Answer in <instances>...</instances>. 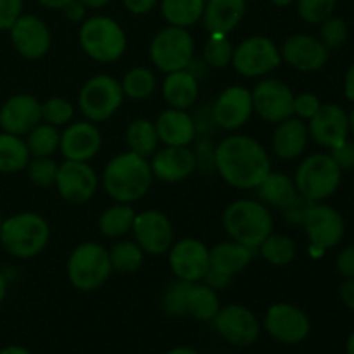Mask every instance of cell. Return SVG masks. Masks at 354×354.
<instances>
[{
  "label": "cell",
  "mask_w": 354,
  "mask_h": 354,
  "mask_svg": "<svg viewBox=\"0 0 354 354\" xmlns=\"http://www.w3.org/2000/svg\"><path fill=\"white\" fill-rule=\"evenodd\" d=\"M102 147V135L92 121H71L61 131L59 152L69 161H86L95 158Z\"/></svg>",
  "instance_id": "44dd1931"
},
{
  "label": "cell",
  "mask_w": 354,
  "mask_h": 354,
  "mask_svg": "<svg viewBox=\"0 0 354 354\" xmlns=\"http://www.w3.org/2000/svg\"><path fill=\"white\" fill-rule=\"evenodd\" d=\"M306 124L310 138L325 149L335 147L349 135L348 113L339 104H322L317 114L308 120Z\"/></svg>",
  "instance_id": "603a6c76"
},
{
  "label": "cell",
  "mask_w": 354,
  "mask_h": 354,
  "mask_svg": "<svg viewBox=\"0 0 354 354\" xmlns=\"http://www.w3.org/2000/svg\"><path fill=\"white\" fill-rule=\"evenodd\" d=\"M24 142L31 158H52L59 151L61 131L52 124L40 121L33 130L24 135Z\"/></svg>",
  "instance_id": "74e56055"
},
{
  "label": "cell",
  "mask_w": 354,
  "mask_h": 354,
  "mask_svg": "<svg viewBox=\"0 0 354 354\" xmlns=\"http://www.w3.org/2000/svg\"><path fill=\"white\" fill-rule=\"evenodd\" d=\"M57 169L59 165L54 161V158H31L26 166V175L35 187L47 189L55 183Z\"/></svg>",
  "instance_id": "b9f144b4"
},
{
  "label": "cell",
  "mask_w": 354,
  "mask_h": 354,
  "mask_svg": "<svg viewBox=\"0 0 354 354\" xmlns=\"http://www.w3.org/2000/svg\"><path fill=\"white\" fill-rule=\"evenodd\" d=\"M270 2L277 7H289L292 3H296V0H270Z\"/></svg>",
  "instance_id": "be15d7a7"
},
{
  "label": "cell",
  "mask_w": 354,
  "mask_h": 354,
  "mask_svg": "<svg viewBox=\"0 0 354 354\" xmlns=\"http://www.w3.org/2000/svg\"><path fill=\"white\" fill-rule=\"evenodd\" d=\"M37 2L40 3L41 7H45V9L62 10L69 2H73V0H37Z\"/></svg>",
  "instance_id": "9f6ffc18"
},
{
  "label": "cell",
  "mask_w": 354,
  "mask_h": 354,
  "mask_svg": "<svg viewBox=\"0 0 354 354\" xmlns=\"http://www.w3.org/2000/svg\"><path fill=\"white\" fill-rule=\"evenodd\" d=\"M294 183L301 197L310 203H324L337 192L342 180V169L335 165L330 154L317 152L297 165Z\"/></svg>",
  "instance_id": "52a82bcc"
},
{
  "label": "cell",
  "mask_w": 354,
  "mask_h": 354,
  "mask_svg": "<svg viewBox=\"0 0 354 354\" xmlns=\"http://www.w3.org/2000/svg\"><path fill=\"white\" fill-rule=\"evenodd\" d=\"M127 138L128 151L135 152L144 158H151L156 151L159 149L161 142H159L158 130H156L154 121L147 120V118H137L131 121L127 128Z\"/></svg>",
  "instance_id": "836d02e7"
},
{
  "label": "cell",
  "mask_w": 354,
  "mask_h": 354,
  "mask_svg": "<svg viewBox=\"0 0 354 354\" xmlns=\"http://www.w3.org/2000/svg\"><path fill=\"white\" fill-rule=\"evenodd\" d=\"M123 90L120 80L111 75H95L86 80L78 93L82 116L92 123L109 121L123 106Z\"/></svg>",
  "instance_id": "9c48e42d"
},
{
  "label": "cell",
  "mask_w": 354,
  "mask_h": 354,
  "mask_svg": "<svg viewBox=\"0 0 354 354\" xmlns=\"http://www.w3.org/2000/svg\"><path fill=\"white\" fill-rule=\"evenodd\" d=\"M187 286H189V282H185V280H175L165 289L161 297V306L168 317H187Z\"/></svg>",
  "instance_id": "7bdbcfd3"
},
{
  "label": "cell",
  "mask_w": 354,
  "mask_h": 354,
  "mask_svg": "<svg viewBox=\"0 0 354 354\" xmlns=\"http://www.w3.org/2000/svg\"><path fill=\"white\" fill-rule=\"evenodd\" d=\"M62 12H64L66 19H69L71 23H82V21L85 19L86 9L83 3L78 2V0H73V2H69L68 6L62 9Z\"/></svg>",
  "instance_id": "f5cc1de1"
},
{
  "label": "cell",
  "mask_w": 354,
  "mask_h": 354,
  "mask_svg": "<svg viewBox=\"0 0 354 354\" xmlns=\"http://www.w3.org/2000/svg\"><path fill=\"white\" fill-rule=\"evenodd\" d=\"M301 225L304 227L310 244L322 251L335 248L344 239V218L328 204L310 203Z\"/></svg>",
  "instance_id": "9a60e30c"
},
{
  "label": "cell",
  "mask_w": 354,
  "mask_h": 354,
  "mask_svg": "<svg viewBox=\"0 0 354 354\" xmlns=\"http://www.w3.org/2000/svg\"><path fill=\"white\" fill-rule=\"evenodd\" d=\"M322 44L328 48V50H335L341 48L348 40V24L344 19L337 16H330L320 23V35H318Z\"/></svg>",
  "instance_id": "f6af8a7d"
},
{
  "label": "cell",
  "mask_w": 354,
  "mask_h": 354,
  "mask_svg": "<svg viewBox=\"0 0 354 354\" xmlns=\"http://www.w3.org/2000/svg\"><path fill=\"white\" fill-rule=\"evenodd\" d=\"M206 0H159L161 16L169 26L189 28L201 23Z\"/></svg>",
  "instance_id": "1f68e13d"
},
{
  "label": "cell",
  "mask_w": 354,
  "mask_h": 354,
  "mask_svg": "<svg viewBox=\"0 0 354 354\" xmlns=\"http://www.w3.org/2000/svg\"><path fill=\"white\" fill-rule=\"evenodd\" d=\"M41 121V102L31 93H16L0 107V128L24 137Z\"/></svg>",
  "instance_id": "cb8c5ba5"
},
{
  "label": "cell",
  "mask_w": 354,
  "mask_h": 354,
  "mask_svg": "<svg viewBox=\"0 0 354 354\" xmlns=\"http://www.w3.org/2000/svg\"><path fill=\"white\" fill-rule=\"evenodd\" d=\"M107 251H109L113 272L123 273V275L137 272L145 258V252L135 241H118Z\"/></svg>",
  "instance_id": "f35d334b"
},
{
  "label": "cell",
  "mask_w": 354,
  "mask_h": 354,
  "mask_svg": "<svg viewBox=\"0 0 354 354\" xmlns=\"http://www.w3.org/2000/svg\"><path fill=\"white\" fill-rule=\"evenodd\" d=\"M66 273L80 292H93L100 289L113 275L109 251L99 242H82L69 254Z\"/></svg>",
  "instance_id": "8992f818"
},
{
  "label": "cell",
  "mask_w": 354,
  "mask_h": 354,
  "mask_svg": "<svg viewBox=\"0 0 354 354\" xmlns=\"http://www.w3.org/2000/svg\"><path fill=\"white\" fill-rule=\"evenodd\" d=\"M10 41L21 57L38 61L52 47V33L47 23L35 14H21L9 30Z\"/></svg>",
  "instance_id": "d6986e66"
},
{
  "label": "cell",
  "mask_w": 354,
  "mask_h": 354,
  "mask_svg": "<svg viewBox=\"0 0 354 354\" xmlns=\"http://www.w3.org/2000/svg\"><path fill=\"white\" fill-rule=\"evenodd\" d=\"M165 354H203V353H199L194 348H189V346H178V348L169 349V351H166Z\"/></svg>",
  "instance_id": "91938a15"
},
{
  "label": "cell",
  "mask_w": 354,
  "mask_h": 354,
  "mask_svg": "<svg viewBox=\"0 0 354 354\" xmlns=\"http://www.w3.org/2000/svg\"><path fill=\"white\" fill-rule=\"evenodd\" d=\"M328 154L334 159L335 165L341 169H353L354 168V142L346 138L344 142L337 144L335 147L328 149Z\"/></svg>",
  "instance_id": "c3c4849f"
},
{
  "label": "cell",
  "mask_w": 354,
  "mask_h": 354,
  "mask_svg": "<svg viewBox=\"0 0 354 354\" xmlns=\"http://www.w3.org/2000/svg\"><path fill=\"white\" fill-rule=\"evenodd\" d=\"M149 59L152 66L166 73L187 69L196 59V41L185 28L165 26L149 44Z\"/></svg>",
  "instance_id": "ba28073f"
},
{
  "label": "cell",
  "mask_w": 354,
  "mask_h": 354,
  "mask_svg": "<svg viewBox=\"0 0 354 354\" xmlns=\"http://www.w3.org/2000/svg\"><path fill=\"white\" fill-rule=\"evenodd\" d=\"M344 95L349 102L354 104V62L349 66V69L346 71L344 78Z\"/></svg>",
  "instance_id": "11a10c76"
},
{
  "label": "cell",
  "mask_w": 354,
  "mask_h": 354,
  "mask_svg": "<svg viewBox=\"0 0 354 354\" xmlns=\"http://www.w3.org/2000/svg\"><path fill=\"white\" fill-rule=\"evenodd\" d=\"M254 252V249L245 248L232 239L218 242L209 249V270L234 279L251 265Z\"/></svg>",
  "instance_id": "f1b7e54d"
},
{
  "label": "cell",
  "mask_w": 354,
  "mask_h": 354,
  "mask_svg": "<svg viewBox=\"0 0 354 354\" xmlns=\"http://www.w3.org/2000/svg\"><path fill=\"white\" fill-rule=\"evenodd\" d=\"M154 124L161 145L190 147L197 138L196 121L192 114L185 109L168 107L158 114Z\"/></svg>",
  "instance_id": "d4e9b609"
},
{
  "label": "cell",
  "mask_w": 354,
  "mask_h": 354,
  "mask_svg": "<svg viewBox=\"0 0 354 354\" xmlns=\"http://www.w3.org/2000/svg\"><path fill=\"white\" fill-rule=\"evenodd\" d=\"M353 194H354V182H353Z\"/></svg>",
  "instance_id": "003e7915"
},
{
  "label": "cell",
  "mask_w": 354,
  "mask_h": 354,
  "mask_svg": "<svg viewBox=\"0 0 354 354\" xmlns=\"http://www.w3.org/2000/svg\"><path fill=\"white\" fill-rule=\"evenodd\" d=\"M282 55L272 38L265 35H252L235 45L232 66L244 78H265L280 68Z\"/></svg>",
  "instance_id": "30bf717a"
},
{
  "label": "cell",
  "mask_w": 354,
  "mask_h": 354,
  "mask_svg": "<svg viewBox=\"0 0 354 354\" xmlns=\"http://www.w3.org/2000/svg\"><path fill=\"white\" fill-rule=\"evenodd\" d=\"M75 118V106L62 97H50L41 102V121L52 127H66Z\"/></svg>",
  "instance_id": "60d3db41"
},
{
  "label": "cell",
  "mask_w": 354,
  "mask_h": 354,
  "mask_svg": "<svg viewBox=\"0 0 354 354\" xmlns=\"http://www.w3.org/2000/svg\"><path fill=\"white\" fill-rule=\"evenodd\" d=\"M99 183V175L90 162L64 159V162L59 165L54 187L66 203L82 206L93 199Z\"/></svg>",
  "instance_id": "4fadbf2b"
},
{
  "label": "cell",
  "mask_w": 354,
  "mask_h": 354,
  "mask_svg": "<svg viewBox=\"0 0 354 354\" xmlns=\"http://www.w3.org/2000/svg\"><path fill=\"white\" fill-rule=\"evenodd\" d=\"M322 102L315 93L311 92H303L294 95V104H292V111L294 116L299 118V120L308 121L317 114V111L320 109Z\"/></svg>",
  "instance_id": "bcb514c9"
},
{
  "label": "cell",
  "mask_w": 354,
  "mask_h": 354,
  "mask_svg": "<svg viewBox=\"0 0 354 354\" xmlns=\"http://www.w3.org/2000/svg\"><path fill=\"white\" fill-rule=\"evenodd\" d=\"M137 211L131 204L114 203L107 206L99 216V230L106 239H123L131 234Z\"/></svg>",
  "instance_id": "d6a6232c"
},
{
  "label": "cell",
  "mask_w": 354,
  "mask_h": 354,
  "mask_svg": "<svg viewBox=\"0 0 354 354\" xmlns=\"http://www.w3.org/2000/svg\"><path fill=\"white\" fill-rule=\"evenodd\" d=\"M48 241H50V227L41 214L23 211L3 218L0 227V245L12 258H35L47 248Z\"/></svg>",
  "instance_id": "277c9868"
},
{
  "label": "cell",
  "mask_w": 354,
  "mask_h": 354,
  "mask_svg": "<svg viewBox=\"0 0 354 354\" xmlns=\"http://www.w3.org/2000/svg\"><path fill=\"white\" fill-rule=\"evenodd\" d=\"M154 180L165 183H178L194 175L197 159L194 149L162 145L149 158Z\"/></svg>",
  "instance_id": "7402d4cb"
},
{
  "label": "cell",
  "mask_w": 354,
  "mask_h": 354,
  "mask_svg": "<svg viewBox=\"0 0 354 354\" xmlns=\"http://www.w3.org/2000/svg\"><path fill=\"white\" fill-rule=\"evenodd\" d=\"M2 223H3V216H2V213H0V227H2Z\"/></svg>",
  "instance_id": "03108f58"
},
{
  "label": "cell",
  "mask_w": 354,
  "mask_h": 354,
  "mask_svg": "<svg viewBox=\"0 0 354 354\" xmlns=\"http://www.w3.org/2000/svg\"><path fill=\"white\" fill-rule=\"evenodd\" d=\"M220 308L221 303L216 290L204 282H189L185 299L187 317L197 322H213Z\"/></svg>",
  "instance_id": "4dcf8cb0"
},
{
  "label": "cell",
  "mask_w": 354,
  "mask_h": 354,
  "mask_svg": "<svg viewBox=\"0 0 354 354\" xmlns=\"http://www.w3.org/2000/svg\"><path fill=\"white\" fill-rule=\"evenodd\" d=\"M7 296V279L2 272H0V304L3 303Z\"/></svg>",
  "instance_id": "94428289"
},
{
  "label": "cell",
  "mask_w": 354,
  "mask_h": 354,
  "mask_svg": "<svg viewBox=\"0 0 354 354\" xmlns=\"http://www.w3.org/2000/svg\"><path fill=\"white\" fill-rule=\"evenodd\" d=\"M259 254L268 265L272 266H287L296 259L297 245L292 237L286 234H277L272 232L261 245L258 248Z\"/></svg>",
  "instance_id": "8d00e7d4"
},
{
  "label": "cell",
  "mask_w": 354,
  "mask_h": 354,
  "mask_svg": "<svg viewBox=\"0 0 354 354\" xmlns=\"http://www.w3.org/2000/svg\"><path fill=\"white\" fill-rule=\"evenodd\" d=\"M228 239L258 251L261 242L273 232L272 209L258 199H237L228 204L221 216Z\"/></svg>",
  "instance_id": "3957f363"
},
{
  "label": "cell",
  "mask_w": 354,
  "mask_h": 354,
  "mask_svg": "<svg viewBox=\"0 0 354 354\" xmlns=\"http://www.w3.org/2000/svg\"><path fill=\"white\" fill-rule=\"evenodd\" d=\"M339 294H341L342 303H344L349 310L354 311V277L353 279H346V282L341 286Z\"/></svg>",
  "instance_id": "db71d44e"
},
{
  "label": "cell",
  "mask_w": 354,
  "mask_h": 354,
  "mask_svg": "<svg viewBox=\"0 0 354 354\" xmlns=\"http://www.w3.org/2000/svg\"><path fill=\"white\" fill-rule=\"evenodd\" d=\"M131 234L142 251L151 256L166 254L175 242L171 220L158 209H145L137 213Z\"/></svg>",
  "instance_id": "e0dca14e"
},
{
  "label": "cell",
  "mask_w": 354,
  "mask_h": 354,
  "mask_svg": "<svg viewBox=\"0 0 354 354\" xmlns=\"http://www.w3.org/2000/svg\"><path fill=\"white\" fill-rule=\"evenodd\" d=\"M258 201L270 207V209L283 211L290 204L299 199V192L296 189L292 176L286 175L282 171H270L266 178L256 189Z\"/></svg>",
  "instance_id": "f546056e"
},
{
  "label": "cell",
  "mask_w": 354,
  "mask_h": 354,
  "mask_svg": "<svg viewBox=\"0 0 354 354\" xmlns=\"http://www.w3.org/2000/svg\"><path fill=\"white\" fill-rule=\"evenodd\" d=\"M282 62L301 73H315L325 68L330 50L313 35L297 33L283 40L280 47Z\"/></svg>",
  "instance_id": "ffe728a7"
},
{
  "label": "cell",
  "mask_w": 354,
  "mask_h": 354,
  "mask_svg": "<svg viewBox=\"0 0 354 354\" xmlns=\"http://www.w3.org/2000/svg\"><path fill=\"white\" fill-rule=\"evenodd\" d=\"M308 206H310V201H306L304 197L299 196V199H297L296 203H292L289 207L283 209V216H286V220L289 221V223L301 225L303 223L304 214H306Z\"/></svg>",
  "instance_id": "f907efd6"
},
{
  "label": "cell",
  "mask_w": 354,
  "mask_h": 354,
  "mask_svg": "<svg viewBox=\"0 0 354 354\" xmlns=\"http://www.w3.org/2000/svg\"><path fill=\"white\" fill-rule=\"evenodd\" d=\"M248 12V0H206L203 19L209 35H230Z\"/></svg>",
  "instance_id": "4316f807"
},
{
  "label": "cell",
  "mask_w": 354,
  "mask_h": 354,
  "mask_svg": "<svg viewBox=\"0 0 354 354\" xmlns=\"http://www.w3.org/2000/svg\"><path fill=\"white\" fill-rule=\"evenodd\" d=\"M0 354H33L28 348L24 346H17V344H10L6 346V348L0 349Z\"/></svg>",
  "instance_id": "6f0895ef"
},
{
  "label": "cell",
  "mask_w": 354,
  "mask_h": 354,
  "mask_svg": "<svg viewBox=\"0 0 354 354\" xmlns=\"http://www.w3.org/2000/svg\"><path fill=\"white\" fill-rule=\"evenodd\" d=\"M159 0H123V6L127 7L128 12L135 14V16H145V14L152 12Z\"/></svg>",
  "instance_id": "816d5d0a"
},
{
  "label": "cell",
  "mask_w": 354,
  "mask_h": 354,
  "mask_svg": "<svg viewBox=\"0 0 354 354\" xmlns=\"http://www.w3.org/2000/svg\"><path fill=\"white\" fill-rule=\"evenodd\" d=\"M297 14L308 24H320L334 16L337 0H296Z\"/></svg>",
  "instance_id": "ee69618b"
},
{
  "label": "cell",
  "mask_w": 354,
  "mask_h": 354,
  "mask_svg": "<svg viewBox=\"0 0 354 354\" xmlns=\"http://www.w3.org/2000/svg\"><path fill=\"white\" fill-rule=\"evenodd\" d=\"M82 50L92 61L109 64L121 59L127 52L128 38L118 21L109 16H92L82 21L78 31Z\"/></svg>",
  "instance_id": "5b68a950"
},
{
  "label": "cell",
  "mask_w": 354,
  "mask_h": 354,
  "mask_svg": "<svg viewBox=\"0 0 354 354\" xmlns=\"http://www.w3.org/2000/svg\"><path fill=\"white\" fill-rule=\"evenodd\" d=\"M251 93L254 114H258L259 120L265 123L277 124L294 116V92L282 80L265 76L256 83Z\"/></svg>",
  "instance_id": "5bb4252c"
},
{
  "label": "cell",
  "mask_w": 354,
  "mask_h": 354,
  "mask_svg": "<svg viewBox=\"0 0 354 354\" xmlns=\"http://www.w3.org/2000/svg\"><path fill=\"white\" fill-rule=\"evenodd\" d=\"M154 175L151 162L144 156L124 151L114 156L104 168L100 183L114 203L133 204L144 199L151 190Z\"/></svg>",
  "instance_id": "7a4b0ae2"
},
{
  "label": "cell",
  "mask_w": 354,
  "mask_h": 354,
  "mask_svg": "<svg viewBox=\"0 0 354 354\" xmlns=\"http://www.w3.org/2000/svg\"><path fill=\"white\" fill-rule=\"evenodd\" d=\"M120 83L124 99L130 100L149 99L158 88V78H156L154 71L145 66H135V68L128 69Z\"/></svg>",
  "instance_id": "d590c367"
},
{
  "label": "cell",
  "mask_w": 354,
  "mask_h": 354,
  "mask_svg": "<svg viewBox=\"0 0 354 354\" xmlns=\"http://www.w3.org/2000/svg\"><path fill=\"white\" fill-rule=\"evenodd\" d=\"M346 353L348 354H354V330L349 334L348 342H346Z\"/></svg>",
  "instance_id": "6125c7cd"
},
{
  "label": "cell",
  "mask_w": 354,
  "mask_h": 354,
  "mask_svg": "<svg viewBox=\"0 0 354 354\" xmlns=\"http://www.w3.org/2000/svg\"><path fill=\"white\" fill-rule=\"evenodd\" d=\"M80 3H83L85 6V9H102V7H106L107 3L111 2V0H78Z\"/></svg>",
  "instance_id": "680465c9"
},
{
  "label": "cell",
  "mask_w": 354,
  "mask_h": 354,
  "mask_svg": "<svg viewBox=\"0 0 354 354\" xmlns=\"http://www.w3.org/2000/svg\"><path fill=\"white\" fill-rule=\"evenodd\" d=\"M214 169L227 185L256 190L272 171L268 151L251 135H228L214 145Z\"/></svg>",
  "instance_id": "6da1fadb"
},
{
  "label": "cell",
  "mask_w": 354,
  "mask_h": 354,
  "mask_svg": "<svg viewBox=\"0 0 354 354\" xmlns=\"http://www.w3.org/2000/svg\"><path fill=\"white\" fill-rule=\"evenodd\" d=\"M348 120H349V131L354 135V109L348 114Z\"/></svg>",
  "instance_id": "e7e4bbea"
},
{
  "label": "cell",
  "mask_w": 354,
  "mask_h": 354,
  "mask_svg": "<svg viewBox=\"0 0 354 354\" xmlns=\"http://www.w3.org/2000/svg\"><path fill=\"white\" fill-rule=\"evenodd\" d=\"M31 154L24 137L0 131V173H19L26 169Z\"/></svg>",
  "instance_id": "e575fe53"
},
{
  "label": "cell",
  "mask_w": 354,
  "mask_h": 354,
  "mask_svg": "<svg viewBox=\"0 0 354 354\" xmlns=\"http://www.w3.org/2000/svg\"><path fill=\"white\" fill-rule=\"evenodd\" d=\"M308 140L310 133H308L306 121L290 116L275 124L272 135V152L279 159L292 161L306 151Z\"/></svg>",
  "instance_id": "484cf974"
},
{
  "label": "cell",
  "mask_w": 354,
  "mask_h": 354,
  "mask_svg": "<svg viewBox=\"0 0 354 354\" xmlns=\"http://www.w3.org/2000/svg\"><path fill=\"white\" fill-rule=\"evenodd\" d=\"M235 45L228 35H209L203 48V61L209 69H225L232 64Z\"/></svg>",
  "instance_id": "ab89813d"
},
{
  "label": "cell",
  "mask_w": 354,
  "mask_h": 354,
  "mask_svg": "<svg viewBox=\"0 0 354 354\" xmlns=\"http://www.w3.org/2000/svg\"><path fill=\"white\" fill-rule=\"evenodd\" d=\"M213 327L216 334L227 344L235 348H249L261 335V320L251 308L244 304H227L221 306L213 318Z\"/></svg>",
  "instance_id": "7c38bea8"
},
{
  "label": "cell",
  "mask_w": 354,
  "mask_h": 354,
  "mask_svg": "<svg viewBox=\"0 0 354 354\" xmlns=\"http://www.w3.org/2000/svg\"><path fill=\"white\" fill-rule=\"evenodd\" d=\"M254 114L251 90L242 85H230L211 104L214 127L223 131H237L249 123Z\"/></svg>",
  "instance_id": "2e32d148"
},
{
  "label": "cell",
  "mask_w": 354,
  "mask_h": 354,
  "mask_svg": "<svg viewBox=\"0 0 354 354\" xmlns=\"http://www.w3.org/2000/svg\"><path fill=\"white\" fill-rule=\"evenodd\" d=\"M168 265L176 280L203 282L209 270V248L199 239H180L169 248Z\"/></svg>",
  "instance_id": "ac0fdd59"
},
{
  "label": "cell",
  "mask_w": 354,
  "mask_h": 354,
  "mask_svg": "<svg viewBox=\"0 0 354 354\" xmlns=\"http://www.w3.org/2000/svg\"><path fill=\"white\" fill-rule=\"evenodd\" d=\"M161 92L168 107L189 111L190 107L196 106L197 99H199V78L190 69L166 73Z\"/></svg>",
  "instance_id": "83f0119b"
},
{
  "label": "cell",
  "mask_w": 354,
  "mask_h": 354,
  "mask_svg": "<svg viewBox=\"0 0 354 354\" xmlns=\"http://www.w3.org/2000/svg\"><path fill=\"white\" fill-rule=\"evenodd\" d=\"M337 272L341 273L344 279H353L354 277V245H348V248L342 249L337 256Z\"/></svg>",
  "instance_id": "681fc988"
},
{
  "label": "cell",
  "mask_w": 354,
  "mask_h": 354,
  "mask_svg": "<svg viewBox=\"0 0 354 354\" xmlns=\"http://www.w3.org/2000/svg\"><path fill=\"white\" fill-rule=\"evenodd\" d=\"M261 327L273 341L296 346L306 341L310 335L311 320L296 304L275 303L263 315Z\"/></svg>",
  "instance_id": "8fae6325"
},
{
  "label": "cell",
  "mask_w": 354,
  "mask_h": 354,
  "mask_svg": "<svg viewBox=\"0 0 354 354\" xmlns=\"http://www.w3.org/2000/svg\"><path fill=\"white\" fill-rule=\"evenodd\" d=\"M23 0H0V31H9L23 14Z\"/></svg>",
  "instance_id": "7dc6e473"
}]
</instances>
